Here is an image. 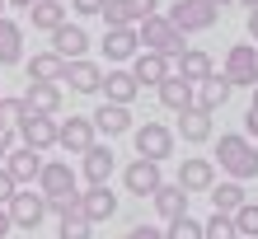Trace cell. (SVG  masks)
I'll return each instance as SVG.
<instances>
[{"label": "cell", "instance_id": "cell-49", "mask_svg": "<svg viewBox=\"0 0 258 239\" xmlns=\"http://www.w3.org/2000/svg\"><path fill=\"white\" fill-rule=\"evenodd\" d=\"M253 239H258V234H253Z\"/></svg>", "mask_w": 258, "mask_h": 239}, {"label": "cell", "instance_id": "cell-29", "mask_svg": "<svg viewBox=\"0 0 258 239\" xmlns=\"http://www.w3.org/2000/svg\"><path fill=\"white\" fill-rule=\"evenodd\" d=\"M66 75V61L56 52H38L33 61H28V80H42V85H61Z\"/></svg>", "mask_w": 258, "mask_h": 239}, {"label": "cell", "instance_id": "cell-35", "mask_svg": "<svg viewBox=\"0 0 258 239\" xmlns=\"http://www.w3.org/2000/svg\"><path fill=\"white\" fill-rule=\"evenodd\" d=\"M19 117H24V99H5L0 94V131H14Z\"/></svg>", "mask_w": 258, "mask_h": 239}, {"label": "cell", "instance_id": "cell-48", "mask_svg": "<svg viewBox=\"0 0 258 239\" xmlns=\"http://www.w3.org/2000/svg\"><path fill=\"white\" fill-rule=\"evenodd\" d=\"M0 14H5V0H0Z\"/></svg>", "mask_w": 258, "mask_h": 239}, {"label": "cell", "instance_id": "cell-42", "mask_svg": "<svg viewBox=\"0 0 258 239\" xmlns=\"http://www.w3.org/2000/svg\"><path fill=\"white\" fill-rule=\"evenodd\" d=\"M249 38L258 42V10H249Z\"/></svg>", "mask_w": 258, "mask_h": 239}, {"label": "cell", "instance_id": "cell-19", "mask_svg": "<svg viewBox=\"0 0 258 239\" xmlns=\"http://www.w3.org/2000/svg\"><path fill=\"white\" fill-rule=\"evenodd\" d=\"M24 113H47V117H56V113H61V89H56V85H42V80H28Z\"/></svg>", "mask_w": 258, "mask_h": 239}, {"label": "cell", "instance_id": "cell-30", "mask_svg": "<svg viewBox=\"0 0 258 239\" xmlns=\"http://www.w3.org/2000/svg\"><path fill=\"white\" fill-rule=\"evenodd\" d=\"M28 14H33V28L52 33V28H61V24H66V0H38Z\"/></svg>", "mask_w": 258, "mask_h": 239}, {"label": "cell", "instance_id": "cell-46", "mask_svg": "<svg viewBox=\"0 0 258 239\" xmlns=\"http://www.w3.org/2000/svg\"><path fill=\"white\" fill-rule=\"evenodd\" d=\"M244 5H249V10H258V0H244Z\"/></svg>", "mask_w": 258, "mask_h": 239}, {"label": "cell", "instance_id": "cell-24", "mask_svg": "<svg viewBox=\"0 0 258 239\" xmlns=\"http://www.w3.org/2000/svg\"><path fill=\"white\" fill-rule=\"evenodd\" d=\"M99 94H108V103H122V108H132V99L141 94V85L132 80V70H108Z\"/></svg>", "mask_w": 258, "mask_h": 239}, {"label": "cell", "instance_id": "cell-45", "mask_svg": "<svg viewBox=\"0 0 258 239\" xmlns=\"http://www.w3.org/2000/svg\"><path fill=\"white\" fill-rule=\"evenodd\" d=\"M249 113H258V85H253V103H249Z\"/></svg>", "mask_w": 258, "mask_h": 239}, {"label": "cell", "instance_id": "cell-18", "mask_svg": "<svg viewBox=\"0 0 258 239\" xmlns=\"http://www.w3.org/2000/svg\"><path fill=\"white\" fill-rule=\"evenodd\" d=\"M61 80L75 89V94H99V89H103V70L80 56V61H66V75H61Z\"/></svg>", "mask_w": 258, "mask_h": 239}, {"label": "cell", "instance_id": "cell-37", "mask_svg": "<svg viewBox=\"0 0 258 239\" xmlns=\"http://www.w3.org/2000/svg\"><path fill=\"white\" fill-rule=\"evenodd\" d=\"M14 192H19V183H14V178H10V169L0 164V206H5V202L14 197Z\"/></svg>", "mask_w": 258, "mask_h": 239}, {"label": "cell", "instance_id": "cell-17", "mask_svg": "<svg viewBox=\"0 0 258 239\" xmlns=\"http://www.w3.org/2000/svg\"><path fill=\"white\" fill-rule=\"evenodd\" d=\"M89 122H94L99 136L113 141V136H122V131H132V108H122V103H103V108H94Z\"/></svg>", "mask_w": 258, "mask_h": 239}, {"label": "cell", "instance_id": "cell-15", "mask_svg": "<svg viewBox=\"0 0 258 239\" xmlns=\"http://www.w3.org/2000/svg\"><path fill=\"white\" fill-rule=\"evenodd\" d=\"M5 169H10V178L19 188H28V183H38V174H42V155L28 150V145H19V150L5 155Z\"/></svg>", "mask_w": 258, "mask_h": 239}, {"label": "cell", "instance_id": "cell-36", "mask_svg": "<svg viewBox=\"0 0 258 239\" xmlns=\"http://www.w3.org/2000/svg\"><path fill=\"white\" fill-rule=\"evenodd\" d=\"M127 5V14H132V24H141V19H150V14L160 10V0H122Z\"/></svg>", "mask_w": 258, "mask_h": 239}, {"label": "cell", "instance_id": "cell-14", "mask_svg": "<svg viewBox=\"0 0 258 239\" xmlns=\"http://www.w3.org/2000/svg\"><path fill=\"white\" fill-rule=\"evenodd\" d=\"M113 164H117V160H113V150L94 141V145L80 155V174H85V183L94 188V183H108V178H113Z\"/></svg>", "mask_w": 258, "mask_h": 239}, {"label": "cell", "instance_id": "cell-28", "mask_svg": "<svg viewBox=\"0 0 258 239\" xmlns=\"http://www.w3.org/2000/svg\"><path fill=\"white\" fill-rule=\"evenodd\" d=\"M24 61V28L0 14V66H14Z\"/></svg>", "mask_w": 258, "mask_h": 239}, {"label": "cell", "instance_id": "cell-43", "mask_svg": "<svg viewBox=\"0 0 258 239\" xmlns=\"http://www.w3.org/2000/svg\"><path fill=\"white\" fill-rule=\"evenodd\" d=\"M5 5H14V10H33L38 0H5Z\"/></svg>", "mask_w": 258, "mask_h": 239}, {"label": "cell", "instance_id": "cell-44", "mask_svg": "<svg viewBox=\"0 0 258 239\" xmlns=\"http://www.w3.org/2000/svg\"><path fill=\"white\" fill-rule=\"evenodd\" d=\"M10 155V131H0V160Z\"/></svg>", "mask_w": 258, "mask_h": 239}, {"label": "cell", "instance_id": "cell-4", "mask_svg": "<svg viewBox=\"0 0 258 239\" xmlns=\"http://www.w3.org/2000/svg\"><path fill=\"white\" fill-rule=\"evenodd\" d=\"M178 33H207V28H216L221 19V5H211V0H174V10L164 14Z\"/></svg>", "mask_w": 258, "mask_h": 239}, {"label": "cell", "instance_id": "cell-22", "mask_svg": "<svg viewBox=\"0 0 258 239\" xmlns=\"http://www.w3.org/2000/svg\"><path fill=\"white\" fill-rule=\"evenodd\" d=\"M150 202H155L160 220H178V216H188V192L178 188V183H160L155 192H150Z\"/></svg>", "mask_w": 258, "mask_h": 239}, {"label": "cell", "instance_id": "cell-41", "mask_svg": "<svg viewBox=\"0 0 258 239\" xmlns=\"http://www.w3.org/2000/svg\"><path fill=\"white\" fill-rule=\"evenodd\" d=\"M10 230H14V225H10V211H5V206H0V239H5Z\"/></svg>", "mask_w": 258, "mask_h": 239}, {"label": "cell", "instance_id": "cell-34", "mask_svg": "<svg viewBox=\"0 0 258 239\" xmlns=\"http://www.w3.org/2000/svg\"><path fill=\"white\" fill-rule=\"evenodd\" d=\"M164 239H202V220H192V216H178V220H169Z\"/></svg>", "mask_w": 258, "mask_h": 239}, {"label": "cell", "instance_id": "cell-27", "mask_svg": "<svg viewBox=\"0 0 258 239\" xmlns=\"http://www.w3.org/2000/svg\"><path fill=\"white\" fill-rule=\"evenodd\" d=\"M178 136L192 141V145L211 141V113H202V108H183V113H178Z\"/></svg>", "mask_w": 258, "mask_h": 239}, {"label": "cell", "instance_id": "cell-25", "mask_svg": "<svg viewBox=\"0 0 258 239\" xmlns=\"http://www.w3.org/2000/svg\"><path fill=\"white\" fill-rule=\"evenodd\" d=\"M207 192H211V206H216L221 216H235L239 206L249 202V197H244V183H235V178H225V183H211Z\"/></svg>", "mask_w": 258, "mask_h": 239}, {"label": "cell", "instance_id": "cell-20", "mask_svg": "<svg viewBox=\"0 0 258 239\" xmlns=\"http://www.w3.org/2000/svg\"><path fill=\"white\" fill-rule=\"evenodd\" d=\"M136 52H141V42H136V28H132V24L108 28V33H103V56H108V61H132Z\"/></svg>", "mask_w": 258, "mask_h": 239}, {"label": "cell", "instance_id": "cell-16", "mask_svg": "<svg viewBox=\"0 0 258 239\" xmlns=\"http://www.w3.org/2000/svg\"><path fill=\"white\" fill-rule=\"evenodd\" d=\"M122 183H127V192L132 197H150L164 178H160V164H150V160H136V164H127V174H122Z\"/></svg>", "mask_w": 258, "mask_h": 239}, {"label": "cell", "instance_id": "cell-6", "mask_svg": "<svg viewBox=\"0 0 258 239\" xmlns=\"http://www.w3.org/2000/svg\"><path fill=\"white\" fill-rule=\"evenodd\" d=\"M5 211H10V225H14V230H38L42 220H47V202H42L38 188H19V192L5 202Z\"/></svg>", "mask_w": 258, "mask_h": 239}, {"label": "cell", "instance_id": "cell-7", "mask_svg": "<svg viewBox=\"0 0 258 239\" xmlns=\"http://www.w3.org/2000/svg\"><path fill=\"white\" fill-rule=\"evenodd\" d=\"M132 141H136V160L164 164V160L174 155V131L164 127V122H146V127H136V131H132Z\"/></svg>", "mask_w": 258, "mask_h": 239}, {"label": "cell", "instance_id": "cell-10", "mask_svg": "<svg viewBox=\"0 0 258 239\" xmlns=\"http://www.w3.org/2000/svg\"><path fill=\"white\" fill-rule=\"evenodd\" d=\"M80 211H85L89 225H99V220H113V216H117V197H113V188H108V183L85 188V192H80Z\"/></svg>", "mask_w": 258, "mask_h": 239}, {"label": "cell", "instance_id": "cell-47", "mask_svg": "<svg viewBox=\"0 0 258 239\" xmlns=\"http://www.w3.org/2000/svg\"><path fill=\"white\" fill-rule=\"evenodd\" d=\"M211 5H230V0H211Z\"/></svg>", "mask_w": 258, "mask_h": 239}, {"label": "cell", "instance_id": "cell-5", "mask_svg": "<svg viewBox=\"0 0 258 239\" xmlns=\"http://www.w3.org/2000/svg\"><path fill=\"white\" fill-rule=\"evenodd\" d=\"M225 80H230V89H253L258 85V47L253 42H235L230 52H225Z\"/></svg>", "mask_w": 258, "mask_h": 239}, {"label": "cell", "instance_id": "cell-31", "mask_svg": "<svg viewBox=\"0 0 258 239\" xmlns=\"http://www.w3.org/2000/svg\"><path fill=\"white\" fill-rule=\"evenodd\" d=\"M94 234V225L85 220L80 206H71V211H61V239H89Z\"/></svg>", "mask_w": 258, "mask_h": 239}, {"label": "cell", "instance_id": "cell-39", "mask_svg": "<svg viewBox=\"0 0 258 239\" xmlns=\"http://www.w3.org/2000/svg\"><path fill=\"white\" fill-rule=\"evenodd\" d=\"M71 5H75V14H99L103 0H71Z\"/></svg>", "mask_w": 258, "mask_h": 239}, {"label": "cell", "instance_id": "cell-23", "mask_svg": "<svg viewBox=\"0 0 258 239\" xmlns=\"http://www.w3.org/2000/svg\"><path fill=\"white\" fill-rule=\"evenodd\" d=\"M155 94H160V103H164L169 113H183V108H192V85H188L183 75H174V70H169V75H164V80L155 85Z\"/></svg>", "mask_w": 258, "mask_h": 239}, {"label": "cell", "instance_id": "cell-11", "mask_svg": "<svg viewBox=\"0 0 258 239\" xmlns=\"http://www.w3.org/2000/svg\"><path fill=\"white\" fill-rule=\"evenodd\" d=\"M169 70H174V61H169V56H160V52H136L132 56V80L141 85V89H155Z\"/></svg>", "mask_w": 258, "mask_h": 239}, {"label": "cell", "instance_id": "cell-1", "mask_svg": "<svg viewBox=\"0 0 258 239\" xmlns=\"http://www.w3.org/2000/svg\"><path fill=\"white\" fill-rule=\"evenodd\" d=\"M38 192L42 202H47V211H71V206H80V188H75V169L61 160H42V174H38Z\"/></svg>", "mask_w": 258, "mask_h": 239}, {"label": "cell", "instance_id": "cell-2", "mask_svg": "<svg viewBox=\"0 0 258 239\" xmlns=\"http://www.w3.org/2000/svg\"><path fill=\"white\" fill-rule=\"evenodd\" d=\"M211 164H221L235 183H249V178H258V145L249 136H239V131H225L216 141V160Z\"/></svg>", "mask_w": 258, "mask_h": 239}, {"label": "cell", "instance_id": "cell-38", "mask_svg": "<svg viewBox=\"0 0 258 239\" xmlns=\"http://www.w3.org/2000/svg\"><path fill=\"white\" fill-rule=\"evenodd\" d=\"M122 239H164V230H155V225H136V230H127Z\"/></svg>", "mask_w": 258, "mask_h": 239}, {"label": "cell", "instance_id": "cell-8", "mask_svg": "<svg viewBox=\"0 0 258 239\" xmlns=\"http://www.w3.org/2000/svg\"><path fill=\"white\" fill-rule=\"evenodd\" d=\"M14 131H19L24 145H28V150H38V155L56 145V117H47V113H24Z\"/></svg>", "mask_w": 258, "mask_h": 239}, {"label": "cell", "instance_id": "cell-40", "mask_svg": "<svg viewBox=\"0 0 258 239\" xmlns=\"http://www.w3.org/2000/svg\"><path fill=\"white\" fill-rule=\"evenodd\" d=\"M244 131H249V136H258V113H244Z\"/></svg>", "mask_w": 258, "mask_h": 239}, {"label": "cell", "instance_id": "cell-9", "mask_svg": "<svg viewBox=\"0 0 258 239\" xmlns=\"http://www.w3.org/2000/svg\"><path fill=\"white\" fill-rule=\"evenodd\" d=\"M94 122L89 117H66V122H56V145L61 150H71V155H85L89 145H94Z\"/></svg>", "mask_w": 258, "mask_h": 239}, {"label": "cell", "instance_id": "cell-13", "mask_svg": "<svg viewBox=\"0 0 258 239\" xmlns=\"http://www.w3.org/2000/svg\"><path fill=\"white\" fill-rule=\"evenodd\" d=\"M52 52L61 56V61H80V56L89 52V33L80 24H61V28H52Z\"/></svg>", "mask_w": 258, "mask_h": 239}, {"label": "cell", "instance_id": "cell-21", "mask_svg": "<svg viewBox=\"0 0 258 239\" xmlns=\"http://www.w3.org/2000/svg\"><path fill=\"white\" fill-rule=\"evenodd\" d=\"M216 183V164L211 160H183L178 164V188L183 192H207Z\"/></svg>", "mask_w": 258, "mask_h": 239}, {"label": "cell", "instance_id": "cell-32", "mask_svg": "<svg viewBox=\"0 0 258 239\" xmlns=\"http://www.w3.org/2000/svg\"><path fill=\"white\" fill-rule=\"evenodd\" d=\"M202 239H239V230H235L230 216L211 211V220H202Z\"/></svg>", "mask_w": 258, "mask_h": 239}, {"label": "cell", "instance_id": "cell-33", "mask_svg": "<svg viewBox=\"0 0 258 239\" xmlns=\"http://www.w3.org/2000/svg\"><path fill=\"white\" fill-rule=\"evenodd\" d=\"M230 220H235L239 239H253V234H258V202H244V206H239V211H235Z\"/></svg>", "mask_w": 258, "mask_h": 239}, {"label": "cell", "instance_id": "cell-3", "mask_svg": "<svg viewBox=\"0 0 258 239\" xmlns=\"http://www.w3.org/2000/svg\"><path fill=\"white\" fill-rule=\"evenodd\" d=\"M183 38H188V33H178L164 14H150V19L136 24V42H141V52H160V56H169V61L188 47Z\"/></svg>", "mask_w": 258, "mask_h": 239}, {"label": "cell", "instance_id": "cell-12", "mask_svg": "<svg viewBox=\"0 0 258 239\" xmlns=\"http://www.w3.org/2000/svg\"><path fill=\"white\" fill-rule=\"evenodd\" d=\"M225 99H230V80L216 75V70H211L207 80H197V85H192V108H202V113L225 108Z\"/></svg>", "mask_w": 258, "mask_h": 239}, {"label": "cell", "instance_id": "cell-26", "mask_svg": "<svg viewBox=\"0 0 258 239\" xmlns=\"http://www.w3.org/2000/svg\"><path fill=\"white\" fill-rule=\"evenodd\" d=\"M174 61H178V70H174V75H183L188 85H197V80H207L211 70H216V66H211V56H207V52H197V47H183V52L174 56Z\"/></svg>", "mask_w": 258, "mask_h": 239}]
</instances>
